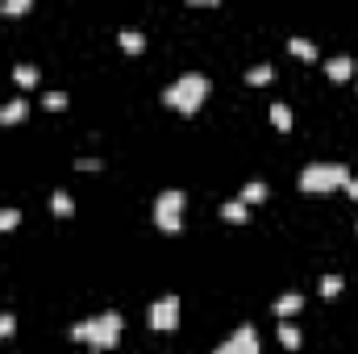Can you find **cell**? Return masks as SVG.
I'll use <instances>...</instances> for the list:
<instances>
[{
    "label": "cell",
    "instance_id": "obj_5",
    "mask_svg": "<svg viewBox=\"0 0 358 354\" xmlns=\"http://www.w3.org/2000/svg\"><path fill=\"white\" fill-rule=\"evenodd\" d=\"M213 354H263V346H259V330H254V325H238L221 346H213Z\"/></svg>",
    "mask_w": 358,
    "mask_h": 354
},
{
    "label": "cell",
    "instance_id": "obj_16",
    "mask_svg": "<svg viewBox=\"0 0 358 354\" xmlns=\"http://www.w3.org/2000/svg\"><path fill=\"white\" fill-rule=\"evenodd\" d=\"M13 79H17L21 88H33V83H38V67H33V63H17V67H13Z\"/></svg>",
    "mask_w": 358,
    "mask_h": 354
},
{
    "label": "cell",
    "instance_id": "obj_23",
    "mask_svg": "<svg viewBox=\"0 0 358 354\" xmlns=\"http://www.w3.org/2000/svg\"><path fill=\"white\" fill-rule=\"evenodd\" d=\"M17 334V317L13 313H0V342H8Z\"/></svg>",
    "mask_w": 358,
    "mask_h": 354
},
{
    "label": "cell",
    "instance_id": "obj_14",
    "mask_svg": "<svg viewBox=\"0 0 358 354\" xmlns=\"http://www.w3.org/2000/svg\"><path fill=\"white\" fill-rule=\"evenodd\" d=\"M271 121L279 125V134H288V129H292V108H288L284 100H271Z\"/></svg>",
    "mask_w": 358,
    "mask_h": 354
},
{
    "label": "cell",
    "instance_id": "obj_7",
    "mask_svg": "<svg viewBox=\"0 0 358 354\" xmlns=\"http://www.w3.org/2000/svg\"><path fill=\"white\" fill-rule=\"evenodd\" d=\"M25 117H29V100L13 96V100L0 104V125H17V121H25Z\"/></svg>",
    "mask_w": 358,
    "mask_h": 354
},
{
    "label": "cell",
    "instance_id": "obj_6",
    "mask_svg": "<svg viewBox=\"0 0 358 354\" xmlns=\"http://www.w3.org/2000/svg\"><path fill=\"white\" fill-rule=\"evenodd\" d=\"M150 325L158 330V334H171L175 325H179V296H158L154 305H150Z\"/></svg>",
    "mask_w": 358,
    "mask_h": 354
},
{
    "label": "cell",
    "instance_id": "obj_10",
    "mask_svg": "<svg viewBox=\"0 0 358 354\" xmlns=\"http://www.w3.org/2000/svg\"><path fill=\"white\" fill-rule=\"evenodd\" d=\"M300 309H304V296H300V292H284V296L271 305V313H275L279 321H284V317H292V313H300Z\"/></svg>",
    "mask_w": 358,
    "mask_h": 354
},
{
    "label": "cell",
    "instance_id": "obj_21",
    "mask_svg": "<svg viewBox=\"0 0 358 354\" xmlns=\"http://www.w3.org/2000/svg\"><path fill=\"white\" fill-rule=\"evenodd\" d=\"M17 225H21V209H0V234H8Z\"/></svg>",
    "mask_w": 358,
    "mask_h": 354
},
{
    "label": "cell",
    "instance_id": "obj_25",
    "mask_svg": "<svg viewBox=\"0 0 358 354\" xmlns=\"http://www.w3.org/2000/svg\"><path fill=\"white\" fill-rule=\"evenodd\" d=\"M346 192H350V200H358V175H350V179H346Z\"/></svg>",
    "mask_w": 358,
    "mask_h": 354
},
{
    "label": "cell",
    "instance_id": "obj_13",
    "mask_svg": "<svg viewBox=\"0 0 358 354\" xmlns=\"http://www.w3.org/2000/svg\"><path fill=\"white\" fill-rule=\"evenodd\" d=\"M288 50H292L296 58H309V63L317 58V42H309L304 33H292V38H288Z\"/></svg>",
    "mask_w": 358,
    "mask_h": 354
},
{
    "label": "cell",
    "instance_id": "obj_24",
    "mask_svg": "<svg viewBox=\"0 0 358 354\" xmlns=\"http://www.w3.org/2000/svg\"><path fill=\"white\" fill-rule=\"evenodd\" d=\"M75 167H79V171H100L104 163H100L96 154H83V159H75Z\"/></svg>",
    "mask_w": 358,
    "mask_h": 354
},
{
    "label": "cell",
    "instance_id": "obj_17",
    "mask_svg": "<svg viewBox=\"0 0 358 354\" xmlns=\"http://www.w3.org/2000/svg\"><path fill=\"white\" fill-rule=\"evenodd\" d=\"M271 75H275V67H271V63H254V67H246V83H254V88H259V83H267Z\"/></svg>",
    "mask_w": 358,
    "mask_h": 354
},
{
    "label": "cell",
    "instance_id": "obj_3",
    "mask_svg": "<svg viewBox=\"0 0 358 354\" xmlns=\"http://www.w3.org/2000/svg\"><path fill=\"white\" fill-rule=\"evenodd\" d=\"M346 179H350V171L342 167V163H309V167H300V192H338V188H346Z\"/></svg>",
    "mask_w": 358,
    "mask_h": 354
},
{
    "label": "cell",
    "instance_id": "obj_15",
    "mask_svg": "<svg viewBox=\"0 0 358 354\" xmlns=\"http://www.w3.org/2000/svg\"><path fill=\"white\" fill-rule=\"evenodd\" d=\"M50 209H54V217H71V213H75V200H71V192H63V188H58V192L50 196Z\"/></svg>",
    "mask_w": 358,
    "mask_h": 354
},
{
    "label": "cell",
    "instance_id": "obj_18",
    "mask_svg": "<svg viewBox=\"0 0 358 354\" xmlns=\"http://www.w3.org/2000/svg\"><path fill=\"white\" fill-rule=\"evenodd\" d=\"M279 342H284L288 351H300V330H296L292 321H279Z\"/></svg>",
    "mask_w": 358,
    "mask_h": 354
},
{
    "label": "cell",
    "instance_id": "obj_22",
    "mask_svg": "<svg viewBox=\"0 0 358 354\" xmlns=\"http://www.w3.org/2000/svg\"><path fill=\"white\" fill-rule=\"evenodd\" d=\"M342 288H346V280H342V275H325V280H321V296H338Z\"/></svg>",
    "mask_w": 358,
    "mask_h": 354
},
{
    "label": "cell",
    "instance_id": "obj_1",
    "mask_svg": "<svg viewBox=\"0 0 358 354\" xmlns=\"http://www.w3.org/2000/svg\"><path fill=\"white\" fill-rule=\"evenodd\" d=\"M121 330H125V317L121 313H96V317H83V321H75L71 325V338L75 342H83V346H92V351H117V342H121Z\"/></svg>",
    "mask_w": 358,
    "mask_h": 354
},
{
    "label": "cell",
    "instance_id": "obj_4",
    "mask_svg": "<svg viewBox=\"0 0 358 354\" xmlns=\"http://www.w3.org/2000/svg\"><path fill=\"white\" fill-rule=\"evenodd\" d=\"M184 209H188L184 188H163L154 200V225L163 234H184Z\"/></svg>",
    "mask_w": 358,
    "mask_h": 354
},
{
    "label": "cell",
    "instance_id": "obj_11",
    "mask_svg": "<svg viewBox=\"0 0 358 354\" xmlns=\"http://www.w3.org/2000/svg\"><path fill=\"white\" fill-rule=\"evenodd\" d=\"M117 42H121V50H129V54L146 50V33H142V29H133V25H125V29L117 33Z\"/></svg>",
    "mask_w": 358,
    "mask_h": 354
},
{
    "label": "cell",
    "instance_id": "obj_8",
    "mask_svg": "<svg viewBox=\"0 0 358 354\" xmlns=\"http://www.w3.org/2000/svg\"><path fill=\"white\" fill-rule=\"evenodd\" d=\"M325 75L338 79V83L350 79V75H355V58H350V54H334V58H325Z\"/></svg>",
    "mask_w": 358,
    "mask_h": 354
},
{
    "label": "cell",
    "instance_id": "obj_2",
    "mask_svg": "<svg viewBox=\"0 0 358 354\" xmlns=\"http://www.w3.org/2000/svg\"><path fill=\"white\" fill-rule=\"evenodd\" d=\"M163 100H167V108H175V113H196V108L209 100V79H204L200 71H184L179 79H171V83L163 88Z\"/></svg>",
    "mask_w": 358,
    "mask_h": 354
},
{
    "label": "cell",
    "instance_id": "obj_19",
    "mask_svg": "<svg viewBox=\"0 0 358 354\" xmlns=\"http://www.w3.org/2000/svg\"><path fill=\"white\" fill-rule=\"evenodd\" d=\"M42 104H46L50 113H63V108H67V92H58V88H50V92L42 96Z\"/></svg>",
    "mask_w": 358,
    "mask_h": 354
},
{
    "label": "cell",
    "instance_id": "obj_12",
    "mask_svg": "<svg viewBox=\"0 0 358 354\" xmlns=\"http://www.w3.org/2000/svg\"><path fill=\"white\" fill-rule=\"evenodd\" d=\"M238 200H242V204H259V200H267V179H246L242 192H238Z\"/></svg>",
    "mask_w": 358,
    "mask_h": 354
},
{
    "label": "cell",
    "instance_id": "obj_20",
    "mask_svg": "<svg viewBox=\"0 0 358 354\" xmlns=\"http://www.w3.org/2000/svg\"><path fill=\"white\" fill-rule=\"evenodd\" d=\"M29 8H33L29 0H0V13H4V17H21V13H29Z\"/></svg>",
    "mask_w": 358,
    "mask_h": 354
},
{
    "label": "cell",
    "instance_id": "obj_26",
    "mask_svg": "<svg viewBox=\"0 0 358 354\" xmlns=\"http://www.w3.org/2000/svg\"><path fill=\"white\" fill-rule=\"evenodd\" d=\"M92 354H104V351H92Z\"/></svg>",
    "mask_w": 358,
    "mask_h": 354
},
{
    "label": "cell",
    "instance_id": "obj_9",
    "mask_svg": "<svg viewBox=\"0 0 358 354\" xmlns=\"http://www.w3.org/2000/svg\"><path fill=\"white\" fill-rule=\"evenodd\" d=\"M221 221H229V225H246V221H250V204H242L238 196L225 200V204H221Z\"/></svg>",
    "mask_w": 358,
    "mask_h": 354
}]
</instances>
